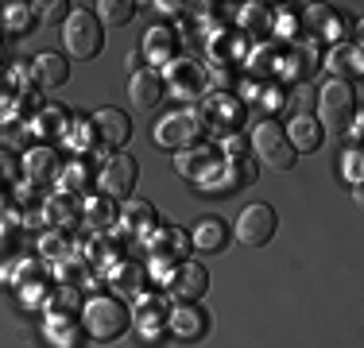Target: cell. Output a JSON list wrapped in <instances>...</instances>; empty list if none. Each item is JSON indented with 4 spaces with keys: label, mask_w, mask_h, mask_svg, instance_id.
Instances as JSON below:
<instances>
[{
    "label": "cell",
    "mask_w": 364,
    "mask_h": 348,
    "mask_svg": "<svg viewBox=\"0 0 364 348\" xmlns=\"http://www.w3.org/2000/svg\"><path fill=\"white\" fill-rule=\"evenodd\" d=\"M128 325H132V310L124 306L120 298H105V294H97V298L82 302V333L93 337V341H117V337L128 333Z\"/></svg>",
    "instance_id": "1"
},
{
    "label": "cell",
    "mask_w": 364,
    "mask_h": 348,
    "mask_svg": "<svg viewBox=\"0 0 364 348\" xmlns=\"http://www.w3.org/2000/svg\"><path fill=\"white\" fill-rule=\"evenodd\" d=\"M318 109H322V132H333V136H349L353 124H360L357 116V89H353L349 82H329L322 89V97H318Z\"/></svg>",
    "instance_id": "2"
},
{
    "label": "cell",
    "mask_w": 364,
    "mask_h": 348,
    "mask_svg": "<svg viewBox=\"0 0 364 348\" xmlns=\"http://www.w3.org/2000/svg\"><path fill=\"white\" fill-rule=\"evenodd\" d=\"M63 39H66V50H70V58H77V62H90V58H97L101 47H105V31H101V20L90 12V8H74V12L66 16Z\"/></svg>",
    "instance_id": "3"
},
{
    "label": "cell",
    "mask_w": 364,
    "mask_h": 348,
    "mask_svg": "<svg viewBox=\"0 0 364 348\" xmlns=\"http://www.w3.org/2000/svg\"><path fill=\"white\" fill-rule=\"evenodd\" d=\"M252 151H256L259 163H267V167H275V170H291L294 159H299L287 132H283L275 120H259L252 128Z\"/></svg>",
    "instance_id": "4"
},
{
    "label": "cell",
    "mask_w": 364,
    "mask_h": 348,
    "mask_svg": "<svg viewBox=\"0 0 364 348\" xmlns=\"http://www.w3.org/2000/svg\"><path fill=\"white\" fill-rule=\"evenodd\" d=\"M205 132V120H202V112H171V116H163L159 120V128H155V143L159 147H171V151H186L190 143H194L198 136Z\"/></svg>",
    "instance_id": "5"
},
{
    "label": "cell",
    "mask_w": 364,
    "mask_h": 348,
    "mask_svg": "<svg viewBox=\"0 0 364 348\" xmlns=\"http://www.w3.org/2000/svg\"><path fill=\"white\" fill-rule=\"evenodd\" d=\"M275 229H279V217H275V209L264 205V202L245 205V209H240V217H237V224H232L237 240L248 244V248H264V244L275 236Z\"/></svg>",
    "instance_id": "6"
},
{
    "label": "cell",
    "mask_w": 364,
    "mask_h": 348,
    "mask_svg": "<svg viewBox=\"0 0 364 348\" xmlns=\"http://www.w3.org/2000/svg\"><path fill=\"white\" fill-rule=\"evenodd\" d=\"M175 167H178V174H186L190 182H198L202 190H218L225 159L213 147H186V151L175 155Z\"/></svg>",
    "instance_id": "7"
},
{
    "label": "cell",
    "mask_w": 364,
    "mask_h": 348,
    "mask_svg": "<svg viewBox=\"0 0 364 348\" xmlns=\"http://www.w3.org/2000/svg\"><path fill=\"white\" fill-rule=\"evenodd\" d=\"M205 286H210V271H205L202 263H194V259H186V263H178L167 271V294L178 306H194L205 294Z\"/></svg>",
    "instance_id": "8"
},
{
    "label": "cell",
    "mask_w": 364,
    "mask_h": 348,
    "mask_svg": "<svg viewBox=\"0 0 364 348\" xmlns=\"http://www.w3.org/2000/svg\"><path fill=\"white\" fill-rule=\"evenodd\" d=\"M136 178H140V167H136V159L128 151L124 155H109L105 167H101V174H97V182H101V190H105L109 202H120V197L128 202V194L136 190Z\"/></svg>",
    "instance_id": "9"
},
{
    "label": "cell",
    "mask_w": 364,
    "mask_h": 348,
    "mask_svg": "<svg viewBox=\"0 0 364 348\" xmlns=\"http://www.w3.org/2000/svg\"><path fill=\"white\" fill-rule=\"evenodd\" d=\"M147 251H151V267H155V271H167V267L186 263L190 236L182 229H151V236H147Z\"/></svg>",
    "instance_id": "10"
},
{
    "label": "cell",
    "mask_w": 364,
    "mask_h": 348,
    "mask_svg": "<svg viewBox=\"0 0 364 348\" xmlns=\"http://www.w3.org/2000/svg\"><path fill=\"white\" fill-rule=\"evenodd\" d=\"M167 85L175 93V101H198L205 93V70L198 62H171Z\"/></svg>",
    "instance_id": "11"
},
{
    "label": "cell",
    "mask_w": 364,
    "mask_h": 348,
    "mask_svg": "<svg viewBox=\"0 0 364 348\" xmlns=\"http://www.w3.org/2000/svg\"><path fill=\"white\" fill-rule=\"evenodd\" d=\"M20 174L31 186H50V182H58V174H63V163H58V155L50 151V147H36V151L23 155Z\"/></svg>",
    "instance_id": "12"
},
{
    "label": "cell",
    "mask_w": 364,
    "mask_h": 348,
    "mask_svg": "<svg viewBox=\"0 0 364 348\" xmlns=\"http://www.w3.org/2000/svg\"><path fill=\"white\" fill-rule=\"evenodd\" d=\"M128 101H132L136 109L151 112L155 104L163 101V77H159V70H136V74L128 77Z\"/></svg>",
    "instance_id": "13"
},
{
    "label": "cell",
    "mask_w": 364,
    "mask_h": 348,
    "mask_svg": "<svg viewBox=\"0 0 364 348\" xmlns=\"http://www.w3.org/2000/svg\"><path fill=\"white\" fill-rule=\"evenodd\" d=\"M93 128H97V139L105 147H124L128 139H132V120L120 109H101L97 116H93Z\"/></svg>",
    "instance_id": "14"
},
{
    "label": "cell",
    "mask_w": 364,
    "mask_h": 348,
    "mask_svg": "<svg viewBox=\"0 0 364 348\" xmlns=\"http://www.w3.org/2000/svg\"><path fill=\"white\" fill-rule=\"evenodd\" d=\"M283 132H287L291 147H294V155H299V151H318V147H322V139H326L322 124H318V120L310 116V112H299V116H294L291 124L283 128Z\"/></svg>",
    "instance_id": "15"
},
{
    "label": "cell",
    "mask_w": 364,
    "mask_h": 348,
    "mask_svg": "<svg viewBox=\"0 0 364 348\" xmlns=\"http://www.w3.org/2000/svg\"><path fill=\"white\" fill-rule=\"evenodd\" d=\"M167 325L175 337H182V341H198V337H205L210 321H205V313L198 306H175L167 313Z\"/></svg>",
    "instance_id": "16"
},
{
    "label": "cell",
    "mask_w": 364,
    "mask_h": 348,
    "mask_svg": "<svg viewBox=\"0 0 364 348\" xmlns=\"http://www.w3.org/2000/svg\"><path fill=\"white\" fill-rule=\"evenodd\" d=\"M144 283H147L144 263H132V259H124V263H112L109 286H112L117 294H124V298H140V294H144Z\"/></svg>",
    "instance_id": "17"
},
{
    "label": "cell",
    "mask_w": 364,
    "mask_h": 348,
    "mask_svg": "<svg viewBox=\"0 0 364 348\" xmlns=\"http://www.w3.org/2000/svg\"><path fill=\"white\" fill-rule=\"evenodd\" d=\"M58 182H63V194H74V197H82V194H93V182H97V170H93V159H74V163H66L63 174H58Z\"/></svg>",
    "instance_id": "18"
},
{
    "label": "cell",
    "mask_w": 364,
    "mask_h": 348,
    "mask_svg": "<svg viewBox=\"0 0 364 348\" xmlns=\"http://www.w3.org/2000/svg\"><path fill=\"white\" fill-rule=\"evenodd\" d=\"M256 182V163H248V159H225V167H221V178H218V194L221 197H229V194H237V190H245V186H252Z\"/></svg>",
    "instance_id": "19"
},
{
    "label": "cell",
    "mask_w": 364,
    "mask_h": 348,
    "mask_svg": "<svg viewBox=\"0 0 364 348\" xmlns=\"http://www.w3.org/2000/svg\"><path fill=\"white\" fill-rule=\"evenodd\" d=\"M31 74H36V82L43 85V89H58V85H66V77H70V66H66V58H63V55L47 50V55H39V58H36Z\"/></svg>",
    "instance_id": "20"
},
{
    "label": "cell",
    "mask_w": 364,
    "mask_h": 348,
    "mask_svg": "<svg viewBox=\"0 0 364 348\" xmlns=\"http://www.w3.org/2000/svg\"><path fill=\"white\" fill-rule=\"evenodd\" d=\"M43 213H47V224H55V229H70V224L82 221V202H77L74 194H55V197H47Z\"/></svg>",
    "instance_id": "21"
},
{
    "label": "cell",
    "mask_w": 364,
    "mask_h": 348,
    "mask_svg": "<svg viewBox=\"0 0 364 348\" xmlns=\"http://www.w3.org/2000/svg\"><path fill=\"white\" fill-rule=\"evenodd\" d=\"M190 244L202 251H221L225 244H229V224L221 221V217H202V221L194 224V236Z\"/></svg>",
    "instance_id": "22"
},
{
    "label": "cell",
    "mask_w": 364,
    "mask_h": 348,
    "mask_svg": "<svg viewBox=\"0 0 364 348\" xmlns=\"http://www.w3.org/2000/svg\"><path fill=\"white\" fill-rule=\"evenodd\" d=\"M82 221L90 224L93 232H109V224L117 221V202H109L105 194L90 197V202H82Z\"/></svg>",
    "instance_id": "23"
},
{
    "label": "cell",
    "mask_w": 364,
    "mask_h": 348,
    "mask_svg": "<svg viewBox=\"0 0 364 348\" xmlns=\"http://www.w3.org/2000/svg\"><path fill=\"white\" fill-rule=\"evenodd\" d=\"M120 224L124 232H151L155 229V209L140 202V197H128L124 209H120Z\"/></svg>",
    "instance_id": "24"
},
{
    "label": "cell",
    "mask_w": 364,
    "mask_h": 348,
    "mask_svg": "<svg viewBox=\"0 0 364 348\" xmlns=\"http://www.w3.org/2000/svg\"><path fill=\"white\" fill-rule=\"evenodd\" d=\"M136 317H140V333L155 337V333H159V325L167 321V302L151 298V294H140V310H136Z\"/></svg>",
    "instance_id": "25"
},
{
    "label": "cell",
    "mask_w": 364,
    "mask_h": 348,
    "mask_svg": "<svg viewBox=\"0 0 364 348\" xmlns=\"http://www.w3.org/2000/svg\"><path fill=\"white\" fill-rule=\"evenodd\" d=\"M326 66H329V74H337V82H345V77H357L360 74V50L353 47H337L333 55L326 58Z\"/></svg>",
    "instance_id": "26"
},
{
    "label": "cell",
    "mask_w": 364,
    "mask_h": 348,
    "mask_svg": "<svg viewBox=\"0 0 364 348\" xmlns=\"http://www.w3.org/2000/svg\"><path fill=\"white\" fill-rule=\"evenodd\" d=\"M144 55L151 62H171V55H175V35L167 28H151L144 35Z\"/></svg>",
    "instance_id": "27"
},
{
    "label": "cell",
    "mask_w": 364,
    "mask_h": 348,
    "mask_svg": "<svg viewBox=\"0 0 364 348\" xmlns=\"http://www.w3.org/2000/svg\"><path fill=\"white\" fill-rule=\"evenodd\" d=\"M132 16H136V4L132 0H101L97 4V20H101V28H124V23H132Z\"/></svg>",
    "instance_id": "28"
},
{
    "label": "cell",
    "mask_w": 364,
    "mask_h": 348,
    "mask_svg": "<svg viewBox=\"0 0 364 348\" xmlns=\"http://www.w3.org/2000/svg\"><path fill=\"white\" fill-rule=\"evenodd\" d=\"M36 128L43 136H63V139H70V116L66 112H58V109H47L43 116L36 120Z\"/></svg>",
    "instance_id": "29"
},
{
    "label": "cell",
    "mask_w": 364,
    "mask_h": 348,
    "mask_svg": "<svg viewBox=\"0 0 364 348\" xmlns=\"http://www.w3.org/2000/svg\"><path fill=\"white\" fill-rule=\"evenodd\" d=\"M112 251H117V244L105 240V232H93V240L85 244V259H90V263H109Z\"/></svg>",
    "instance_id": "30"
},
{
    "label": "cell",
    "mask_w": 364,
    "mask_h": 348,
    "mask_svg": "<svg viewBox=\"0 0 364 348\" xmlns=\"http://www.w3.org/2000/svg\"><path fill=\"white\" fill-rule=\"evenodd\" d=\"M28 20H31V8H28V4H8V12H4V28L23 31V28H28Z\"/></svg>",
    "instance_id": "31"
},
{
    "label": "cell",
    "mask_w": 364,
    "mask_h": 348,
    "mask_svg": "<svg viewBox=\"0 0 364 348\" xmlns=\"http://www.w3.org/2000/svg\"><path fill=\"white\" fill-rule=\"evenodd\" d=\"M39 8H43V12H39L43 23H58V20L70 16V4H66V0H63V4H58V0H55V4H39Z\"/></svg>",
    "instance_id": "32"
},
{
    "label": "cell",
    "mask_w": 364,
    "mask_h": 348,
    "mask_svg": "<svg viewBox=\"0 0 364 348\" xmlns=\"http://www.w3.org/2000/svg\"><path fill=\"white\" fill-rule=\"evenodd\" d=\"M0 178H4V182H12V178H20V167H16V159H12V151H4V147H0Z\"/></svg>",
    "instance_id": "33"
},
{
    "label": "cell",
    "mask_w": 364,
    "mask_h": 348,
    "mask_svg": "<svg viewBox=\"0 0 364 348\" xmlns=\"http://www.w3.org/2000/svg\"><path fill=\"white\" fill-rule=\"evenodd\" d=\"M55 251H66V240L47 236V240H43V256H47V259H55Z\"/></svg>",
    "instance_id": "34"
},
{
    "label": "cell",
    "mask_w": 364,
    "mask_h": 348,
    "mask_svg": "<svg viewBox=\"0 0 364 348\" xmlns=\"http://www.w3.org/2000/svg\"><path fill=\"white\" fill-rule=\"evenodd\" d=\"M345 174H349L353 182L360 178V151H349V159H345Z\"/></svg>",
    "instance_id": "35"
},
{
    "label": "cell",
    "mask_w": 364,
    "mask_h": 348,
    "mask_svg": "<svg viewBox=\"0 0 364 348\" xmlns=\"http://www.w3.org/2000/svg\"><path fill=\"white\" fill-rule=\"evenodd\" d=\"M0 50H4V43H0Z\"/></svg>",
    "instance_id": "36"
}]
</instances>
